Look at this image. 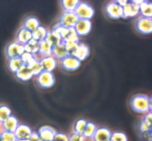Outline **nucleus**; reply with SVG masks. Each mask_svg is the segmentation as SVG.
I'll return each mask as SVG.
<instances>
[{
  "instance_id": "1",
  "label": "nucleus",
  "mask_w": 152,
  "mask_h": 141,
  "mask_svg": "<svg viewBox=\"0 0 152 141\" xmlns=\"http://www.w3.org/2000/svg\"><path fill=\"white\" fill-rule=\"evenodd\" d=\"M131 105L135 112L146 114L151 112V98L145 95H137L131 101Z\"/></svg>"
},
{
  "instance_id": "2",
  "label": "nucleus",
  "mask_w": 152,
  "mask_h": 141,
  "mask_svg": "<svg viewBox=\"0 0 152 141\" xmlns=\"http://www.w3.org/2000/svg\"><path fill=\"white\" fill-rule=\"evenodd\" d=\"M53 30L56 31L60 35L62 42H68V41L80 42V36L77 35L74 27H63L56 24L53 27Z\"/></svg>"
},
{
  "instance_id": "3",
  "label": "nucleus",
  "mask_w": 152,
  "mask_h": 141,
  "mask_svg": "<svg viewBox=\"0 0 152 141\" xmlns=\"http://www.w3.org/2000/svg\"><path fill=\"white\" fill-rule=\"evenodd\" d=\"M74 13L77 15L79 19L91 20L94 14V10L92 6L89 4L83 1H80L77 8L74 10Z\"/></svg>"
},
{
  "instance_id": "4",
  "label": "nucleus",
  "mask_w": 152,
  "mask_h": 141,
  "mask_svg": "<svg viewBox=\"0 0 152 141\" xmlns=\"http://www.w3.org/2000/svg\"><path fill=\"white\" fill-rule=\"evenodd\" d=\"M25 52L24 45L16 42V41L9 44L5 50L6 56L8 58V59L20 58Z\"/></svg>"
},
{
  "instance_id": "5",
  "label": "nucleus",
  "mask_w": 152,
  "mask_h": 141,
  "mask_svg": "<svg viewBox=\"0 0 152 141\" xmlns=\"http://www.w3.org/2000/svg\"><path fill=\"white\" fill-rule=\"evenodd\" d=\"M78 19L74 12H63L57 24L63 27H74Z\"/></svg>"
},
{
  "instance_id": "6",
  "label": "nucleus",
  "mask_w": 152,
  "mask_h": 141,
  "mask_svg": "<svg viewBox=\"0 0 152 141\" xmlns=\"http://www.w3.org/2000/svg\"><path fill=\"white\" fill-rule=\"evenodd\" d=\"M136 28L142 34H150L152 32V19L140 16L136 21Z\"/></svg>"
},
{
  "instance_id": "7",
  "label": "nucleus",
  "mask_w": 152,
  "mask_h": 141,
  "mask_svg": "<svg viewBox=\"0 0 152 141\" xmlns=\"http://www.w3.org/2000/svg\"><path fill=\"white\" fill-rule=\"evenodd\" d=\"M60 61L61 67L64 69L68 71H74L79 69L81 65V61L74 56H68L63 59H62Z\"/></svg>"
},
{
  "instance_id": "8",
  "label": "nucleus",
  "mask_w": 152,
  "mask_h": 141,
  "mask_svg": "<svg viewBox=\"0 0 152 141\" xmlns=\"http://www.w3.org/2000/svg\"><path fill=\"white\" fill-rule=\"evenodd\" d=\"M38 84L43 88H50L54 84L55 78L52 72H42L37 76Z\"/></svg>"
},
{
  "instance_id": "9",
  "label": "nucleus",
  "mask_w": 152,
  "mask_h": 141,
  "mask_svg": "<svg viewBox=\"0 0 152 141\" xmlns=\"http://www.w3.org/2000/svg\"><path fill=\"white\" fill-rule=\"evenodd\" d=\"M91 27L92 23L91 20L78 19L74 28L79 36H83V35H86L88 33H89V32L91 30Z\"/></svg>"
},
{
  "instance_id": "10",
  "label": "nucleus",
  "mask_w": 152,
  "mask_h": 141,
  "mask_svg": "<svg viewBox=\"0 0 152 141\" xmlns=\"http://www.w3.org/2000/svg\"><path fill=\"white\" fill-rule=\"evenodd\" d=\"M39 61L42 72H52L57 65V60L52 56L39 58Z\"/></svg>"
},
{
  "instance_id": "11",
  "label": "nucleus",
  "mask_w": 152,
  "mask_h": 141,
  "mask_svg": "<svg viewBox=\"0 0 152 141\" xmlns=\"http://www.w3.org/2000/svg\"><path fill=\"white\" fill-rule=\"evenodd\" d=\"M105 10L108 16L112 19H120L123 17V7L119 5L115 1L107 4Z\"/></svg>"
},
{
  "instance_id": "12",
  "label": "nucleus",
  "mask_w": 152,
  "mask_h": 141,
  "mask_svg": "<svg viewBox=\"0 0 152 141\" xmlns=\"http://www.w3.org/2000/svg\"><path fill=\"white\" fill-rule=\"evenodd\" d=\"M42 141H52L57 132L53 127L49 126H44L40 127L37 132Z\"/></svg>"
},
{
  "instance_id": "13",
  "label": "nucleus",
  "mask_w": 152,
  "mask_h": 141,
  "mask_svg": "<svg viewBox=\"0 0 152 141\" xmlns=\"http://www.w3.org/2000/svg\"><path fill=\"white\" fill-rule=\"evenodd\" d=\"M33 131L28 125L19 124L14 134L17 140H28L32 134Z\"/></svg>"
},
{
  "instance_id": "14",
  "label": "nucleus",
  "mask_w": 152,
  "mask_h": 141,
  "mask_svg": "<svg viewBox=\"0 0 152 141\" xmlns=\"http://www.w3.org/2000/svg\"><path fill=\"white\" fill-rule=\"evenodd\" d=\"M123 17H134L140 14V6L133 1H128L127 4L123 7Z\"/></svg>"
},
{
  "instance_id": "15",
  "label": "nucleus",
  "mask_w": 152,
  "mask_h": 141,
  "mask_svg": "<svg viewBox=\"0 0 152 141\" xmlns=\"http://www.w3.org/2000/svg\"><path fill=\"white\" fill-rule=\"evenodd\" d=\"M111 132L105 127L97 128L96 132L92 137V141H110Z\"/></svg>"
},
{
  "instance_id": "16",
  "label": "nucleus",
  "mask_w": 152,
  "mask_h": 141,
  "mask_svg": "<svg viewBox=\"0 0 152 141\" xmlns=\"http://www.w3.org/2000/svg\"><path fill=\"white\" fill-rule=\"evenodd\" d=\"M19 124L17 118L13 116V115H11L5 121H4L2 124H0V126H1V132L7 131L14 132Z\"/></svg>"
},
{
  "instance_id": "17",
  "label": "nucleus",
  "mask_w": 152,
  "mask_h": 141,
  "mask_svg": "<svg viewBox=\"0 0 152 141\" xmlns=\"http://www.w3.org/2000/svg\"><path fill=\"white\" fill-rule=\"evenodd\" d=\"M31 38H32V32L22 27V28L19 30L17 34H16V41L22 44V45H25Z\"/></svg>"
},
{
  "instance_id": "18",
  "label": "nucleus",
  "mask_w": 152,
  "mask_h": 141,
  "mask_svg": "<svg viewBox=\"0 0 152 141\" xmlns=\"http://www.w3.org/2000/svg\"><path fill=\"white\" fill-rule=\"evenodd\" d=\"M45 40L52 47H56V46L59 45V44L62 43V40L60 35H59L56 31H55L54 30H49L48 32V34L47 35H46L45 39Z\"/></svg>"
},
{
  "instance_id": "19",
  "label": "nucleus",
  "mask_w": 152,
  "mask_h": 141,
  "mask_svg": "<svg viewBox=\"0 0 152 141\" xmlns=\"http://www.w3.org/2000/svg\"><path fill=\"white\" fill-rule=\"evenodd\" d=\"M51 56L54 57L57 61H61L64 58L68 56V52H67V50L63 42L52 48Z\"/></svg>"
},
{
  "instance_id": "20",
  "label": "nucleus",
  "mask_w": 152,
  "mask_h": 141,
  "mask_svg": "<svg viewBox=\"0 0 152 141\" xmlns=\"http://www.w3.org/2000/svg\"><path fill=\"white\" fill-rule=\"evenodd\" d=\"M52 48L53 47L45 41H39V53L37 55V57L39 59L42 57H45V56H51Z\"/></svg>"
},
{
  "instance_id": "21",
  "label": "nucleus",
  "mask_w": 152,
  "mask_h": 141,
  "mask_svg": "<svg viewBox=\"0 0 152 141\" xmlns=\"http://www.w3.org/2000/svg\"><path fill=\"white\" fill-rule=\"evenodd\" d=\"M16 76L21 81H27L31 79L34 75H33L30 68L27 65H23L21 69L16 72Z\"/></svg>"
},
{
  "instance_id": "22",
  "label": "nucleus",
  "mask_w": 152,
  "mask_h": 141,
  "mask_svg": "<svg viewBox=\"0 0 152 141\" xmlns=\"http://www.w3.org/2000/svg\"><path fill=\"white\" fill-rule=\"evenodd\" d=\"M89 53H90L89 47L84 43H79L75 57L80 61H82L89 56Z\"/></svg>"
},
{
  "instance_id": "23",
  "label": "nucleus",
  "mask_w": 152,
  "mask_h": 141,
  "mask_svg": "<svg viewBox=\"0 0 152 141\" xmlns=\"http://www.w3.org/2000/svg\"><path fill=\"white\" fill-rule=\"evenodd\" d=\"M39 26H40L39 21L34 16H28L23 22V27L26 28L31 32L35 30Z\"/></svg>"
},
{
  "instance_id": "24",
  "label": "nucleus",
  "mask_w": 152,
  "mask_h": 141,
  "mask_svg": "<svg viewBox=\"0 0 152 141\" xmlns=\"http://www.w3.org/2000/svg\"><path fill=\"white\" fill-rule=\"evenodd\" d=\"M140 14L145 18H152V3L148 1H143L140 5Z\"/></svg>"
},
{
  "instance_id": "25",
  "label": "nucleus",
  "mask_w": 152,
  "mask_h": 141,
  "mask_svg": "<svg viewBox=\"0 0 152 141\" xmlns=\"http://www.w3.org/2000/svg\"><path fill=\"white\" fill-rule=\"evenodd\" d=\"M39 41L31 38L26 44L24 45L25 51L37 56L39 53Z\"/></svg>"
},
{
  "instance_id": "26",
  "label": "nucleus",
  "mask_w": 152,
  "mask_h": 141,
  "mask_svg": "<svg viewBox=\"0 0 152 141\" xmlns=\"http://www.w3.org/2000/svg\"><path fill=\"white\" fill-rule=\"evenodd\" d=\"M48 30L45 27H44L43 26H39L35 30H34L32 32V38L37 40L38 41H43V40L45 39V37L47 35Z\"/></svg>"
},
{
  "instance_id": "27",
  "label": "nucleus",
  "mask_w": 152,
  "mask_h": 141,
  "mask_svg": "<svg viewBox=\"0 0 152 141\" xmlns=\"http://www.w3.org/2000/svg\"><path fill=\"white\" fill-rule=\"evenodd\" d=\"M96 129H97V127L94 123L87 122L86 129L83 133V135L84 136L86 140H91L94 134L96 132Z\"/></svg>"
},
{
  "instance_id": "28",
  "label": "nucleus",
  "mask_w": 152,
  "mask_h": 141,
  "mask_svg": "<svg viewBox=\"0 0 152 141\" xmlns=\"http://www.w3.org/2000/svg\"><path fill=\"white\" fill-rule=\"evenodd\" d=\"M80 1L77 0H62L61 1L64 12H74Z\"/></svg>"
},
{
  "instance_id": "29",
  "label": "nucleus",
  "mask_w": 152,
  "mask_h": 141,
  "mask_svg": "<svg viewBox=\"0 0 152 141\" xmlns=\"http://www.w3.org/2000/svg\"><path fill=\"white\" fill-rule=\"evenodd\" d=\"M24 65L23 62L22 61L20 58H15V59H9L8 62V67L10 68V70L13 72L16 73V72L21 69L22 66Z\"/></svg>"
},
{
  "instance_id": "30",
  "label": "nucleus",
  "mask_w": 152,
  "mask_h": 141,
  "mask_svg": "<svg viewBox=\"0 0 152 141\" xmlns=\"http://www.w3.org/2000/svg\"><path fill=\"white\" fill-rule=\"evenodd\" d=\"M11 115V111L8 106L4 104L0 105V124H2Z\"/></svg>"
},
{
  "instance_id": "31",
  "label": "nucleus",
  "mask_w": 152,
  "mask_h": 141,
  "mask_svg": "<svg viewBox=\"0 0 152 141\" xmlns=\"http://www.w3.org/2000/svg\"><path fill=\"white\" fill-rule=\"evenodd\" d=\"M65 46L68 56H74L75 57L76 53H77V47L80 42H74V41H68V42H63Z\"/></svg>"
},
{
  "instance_id": "32",
  "label": "nucleus",
  "mask_w": 152,
  "mask_h": 141,
  "mask_svg": "<svg viewBox=\"0 0 152 141\" xmlns=\"http://www.w3.org/2000/svg\"><path fill=\"white\" fill-rule=\"evenodd\" d=\"M20 59L21 60H22V61L23 62L24 65H27V66H28V65L31 64L32 62H34V61L38 59L39 58L37 57V56H35V55H33L31 54V53L25 52V53L22 55Z\"/></svg>"
},
{
  "instance_id": "33",
  "label": "nucleus",
  "mask_w": 152,
  "mask_h": 141,
  "mask_svg": "<svg viewBox=\"0 0 152 141\" xmlns=\"http://www.w3.org/2000/svg\"><path fill=\"white\" fill-rule=\"evenodd\" d=\"M28 67L30 68V69H31V72H32L34 76L37 77V75H39L42 72L41 66H40L39 61V59L34 61V62H32V63H31V64L28 65Z\"/></svg>"
},
{
  "instance_id": "34",
  "label": "nucleus",
  "mask_w": 152,
  "mask_h": 141,
  "mask_svg": "<svg viewBox=\"0 0 152 141\" xmlns=\"http://www.w3.org/2000/svg\"><path fill=\"white\" fill-rule=\"evenodd\" d=\"M87 121L84 119H80L75 123L74 127V132L78 133V134H83L85 129H86Z\"/></svg>"
},
{
  "instance_id": "35",
  "label": "nucleus",
  "mask_w": 152,
  "mask_h": 141,
  "mask_svg": "<svg viewBox=\"0 0 152 141\" xmlns=\"http://www.w3.org/2000/svg\"><path fill=\"white\" fill-rule=\"evenodd\" d=\"M1 139H2V141H16L17 140L14 132L2 131L1 132Z\"/></svg>"
},
{
  "instance_id": "36",
  "label": "nucleus",
  "mask_w": 152,
  "mask_h": 141,
  "mask_svg": "<svg viewBox=\"0 0 152 141\" xmlns=\"http://www.w3.org/2000/svg\"><path fill=\"white\" fill-rule=\"evenodd\" d=\"M110 141H128V137L123 132H114L111 134Z\"/></svg>"
},
{
  "instance_id": "37",
  "label": "nucleus",
  "mask_w": 152,
  "mask_h": 141,
  "mask_svg": "<svg viewBox=\"0 0 152 141\" xmlns=\"http://www.w3.org/2000/svg\"><path fill=\"white\" fill-rule=\"evenodd\" d=\"M68 140L69 141H86V139L85 138L83 134H78L73 132L71 134L68 135Z\"/></svg>"
},
{
  "instance_id": "38",
  "label": "nucleus",
  "mask_w": 152,
  "mask_h": 141,
  "mask_svg": "<svg viewBox=\"0 0 152 141\" xmlns=\"http://www.w3.org/2000/svg\"><path fill=\"white\" fill-rule=\"evenodd\" d=\"M140 131L142 133L144 132H151V129H152V125L151 124H148L147 123H145V121H142L140 122Z\"/></svg>"
},
{
  "instance_id": "39",
  "label": "nucleus",
  "mask_w": 152,
  "mask_h": 141,
  "mask_svg": "<svg viewBox=\"0 0 152 141\" xmlns=\"http://www.w3.org/2000/svg\"><path fill=\"white\" fill-rule=\"evenodd\" d=\"M52 141H69L68 140V135L64 134V133L57 132Z\"/></svg>"
},
{
  "instance_id": "40",
  "label": "nucleus",
  "mask_w": 152,
  "mask_h": 141,
  "mask_svg": "<svg viewBox=\"0 0 152 141\" xmlns=\"http://www.w3.org/2000/svg\"><path fill=\"white\" fill-rule=\"evenodd\" d=\"M28 140H29V141H42L37 132H33L31 137H30V138Z\"/></svg>"
},
{
  "instance_id": "41",
  "label": "nucleus",
  "mask_w": 152,
  "mask_h": 141,
  "mask_svg": "<svg viewBox=\"0 0 152 141\" xmlns=\"http://www.w3.org/2000/svg\"><path fill=\"white\" fill-rule=\"evenodd\" d=\"M142 121H144L145 123H147V124H151V125H152V114H151V112H148V113L145 114V115L144 116Z\"/></svg>"
},
{
  "instance_id": "42",
  "label": "nucleus",
  "mask_w": 152,
  "mask_h": 141,
  "mask_svg": "<svg viewBox=\"0 0 152 141\" xmlns=\"http://www.w3.org/2000/svg\"><path fill=\"white\" fill-rule=\"evenodd\" d=\"M142 138L145 141H152L151 131L142 133Z\"/></svg>"
},
{
  "instance_id": "43",
  "label": "nucleus",
  "mask_w": 152,
  "mask_h": 141,
  "mask_svg": "<svg viewBox=\"0 0 152 141\" xmlns=\"http://www.w3.org/2000/svg\"><path fill=\"white\" fill-rule=\"evenodd\" d=\"M115 1L119 4V5L121 6L122 7H123L126 4H127L129 1H127V0H123V1H122V0H117V1Z\"/></svg>"
},
{
  "instance_id": "44",
  "label": "nucleus",
  "mask_w": 152,
  "mask_h": 141,
  "mask_svg": "<svg viewBox=\"0 0 152 141\" xmlns=\"http://www.w3.org/2000/svg\"><path fill=\"white\" fill-rule=\"evenodd\" d=\"M16 141H29V140H17Z\"/></svg>"
},
{
  "instance_id": "45",
  "label": "nucleus",
  "mask_w": 152,
  "mask_h": 141,
  "mask_svg": "<svg viewBox=\"0 0 152 141\" xmlns=\"http://www.w3.org/2000/svg\"><path fill=\"white\" fill-rule=\"evenodd\" d=\"M0 141H2V139H1V132H0Z\"/></svg>"
},
{
  "instance_id": "46",
  "label": "nucleus",
  "mask_w": 152,
  "mask_h": 141,
  "mask_svg": "<svg viewBox=\"0 0 152 141\" xmlns=\"http://www.w3.org/2000/svg\"><path fill=\"white\" fill-rule=\"evenodd\" d=\"M0 132H1V126H0Z\"/></svg>"
},
{
  "instance_id": "47",
  "label": "nucleus",
  "mask_w": 152,
  "mask_h": 141,
  "mask_svg": "<svg viewBox=\"0 0 152 141\" xmlns=\"http://www.w3.org/2000/svg\"><path fill=\"white\" fill-rule=\"evenodd\" d=\"M86 141H87V140H86Z\"/></svg>"
}]
</instances>
